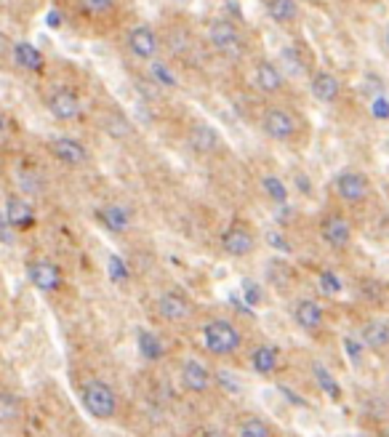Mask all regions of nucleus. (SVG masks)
<instances>
[{
	"label": "nucleus",
	"mask_w": 389,
	"mask_h": 437,
	"mask_svg": "<svg viewBox=\"0 0 389 437\" xmlns=\"http://www.w3.org/2000/svg\"><path fill=\"white\" fill-rule=\"evenodd\" d=\"M179 381H182V387L187 392H192V395H206L211 384H214V376H211V371H208L206 365L200 363V360H184L182 368H179Z\"/></svg>",
	"instance_id": "4468645a"
},
{
	"label": "nucleus",
	"mask_w": 389,
	"mask_h": 437,
	"mask_svg": "<svg viewBox=\"0 0 389 437\" xmlns=\"http://www.w3.org/2000/svg\"><path fill=\"white\" fill-rule=\"evenodd\" d=\"M206 37L211 43V49L216 51L219 56L230 61H240L248 54V37L240 30V25H235L232 19H211L206 25Z\"/></svg>",
	"instance_id": "f257e3e1"
},
{
	"label": "nucleus",
	"mask_w": 389,
	"mask_h": 437,
	"mask_svg": "<svg viewBox=\"0 0 389 437\" xmlns=\"http://www.w3.org/2000/svg\"><path fill=\"white\" fill-rule=\"evenodd\" d=\"M11 54H13L16 67H22L25 73H32V75L46 73V56H43V51L37 49V46H32V43H16Z\"/></svg>",
	"instance_id": "6ab92c4d"
},
{
	"label": "nucleus",
	"mask_w": 389,
	"mask_h": 437,
	"mask_svg": "<svg viewBox=\"0 0 389 437\" xmlns=\"http://www.w3.org/2000/svg\"><path fill=\"white\" fill-rule=\"evenodd\" d=\"M278 64L283 67V73L288 75V78H307V64H304V59L299 56V51L296 49H283Z\"/></svg>",
	"instance_id": "c756f323"
},
{
	"label": "nucleus",
	"mask_w": 389,
	"mask_h": 437,
	"mask_svg": "<svg viewBox=\"0 0 389 437\" xmlns=\"http://www.w3.org/2000/svg\"><path fill=\"white\" fill-rule=\"evenodd\" d=\"M293 320L307 333H317L326 323V309L315 299H299L293 304Z\"/></svg>",
	"instance_id": "f3484780"
},
{
	"label": "nucleus",
	"mask_w": 389,
	"mask_h": 437,
	"mask_svg": "<svg viewBox=\"0 0 389 437\" xmlns=\"http://www.w3.org/2000/svg\"><path fill=\"white\" fill-rule=\"evenodd\" d=\"M261 190H264V195H267L272 203H278V206H285V203H288V187H285V182H283L280 176H275V173H264V176H261Z\"/></svg>",
	"instance_id": "c85d7f7f"
},
{
	"label": "nucleus",
	"mask_w": 389,
	"mask_h": 437,
	"mask_svg": "<svg viewBox=\"0 0 389 437\" xmlns=\"http://www.w3.org/2000/svg\"><path fill=\"white\" fill-rule=\"evenodd\" d=\"M49 155L54 160H59L70 168H80L91 160V152L83 142H78L73 136H54L49 139Z\"/></svg>",
	"instance_id": "9b49d317"
},
{
	"label": "nucleus",
	"mask_w": 389,
	"mask_h": 437,
	"mask_svg": "<svg viewBox=\"0 0 389 437\" xmlns=\"http://www.w3.org/2000/svg\"><path fill=\"white\" fill-rule=\"evenodd\" d=\"M309 94L320 104H333L341 97V80L328 70H315L309 75Z\"/></svg>",
	"instance_id": "dca6fc26"
},
{
	"label": "nucleus",
	"mask_w": 389,
	"mask_h": 437,
	"mask_svg": "<svg viewBox=\"0 0 389 437\" xmlns=\"http://www.w3.org/2000/svg\"><path fill=\"white\" fill-rule=\"evenodd\" d=\"M203 344L214 357H232L243 350V333L237 323L227 317H214L203 326Z\"/></svg>",
	"instance_id": "f03ea898"
},
{
	"label": "nucleus",
	"mask_w": 389,
	"mask_h": 437,
	"mask_svg": "<svg viewBox=\"0 0 389 437\" xmlns=\"http://www.w3.org/2000/svg\"><path fill=\"white\" fill-rule=\"evenodd\" d=\"M99 221H101L110 232L121 235V232H125L131 227V214L123 206H118V203H110V206H104L99 211Z\"/></svg>",
	"instance_id": "5701e85b"
},
{
	"label": "nucleus",
	"mask_w": 389,
	"mask_h": 437,
	"mask_svg": "<svg viewBox=\"0 0 389 437\" xmlns=\"http://www.w3.org/2000/svg\"><path fill=\"white\" fill-rule=\"evenodd\" d=\"M344 347H347V355L357 363V360H360V352H363V339L357 341V339H352V336H347V339H344Z\"/></svg>",
	"instance_id": "4c0bfd02"
},
{
	"label": "nucleus",
	"mask_w": 389,
	"mask_h": 437,
	"mask_svg": "<svg viewBox=\"0 0 389 437\" xmlns=\"http://www.w3.org/2000/svg\"><path fill=\"white\" fill-rule=\"evenodd\" d=\"M261 131L272 142L291 144V142H296V136H299V118L288 107H267L261 112Z\"/></svg>",
	"instance_id": "20e7f679"
},
{
	"label": "nucleus",
	"mask_w": 389,
	"mask_h": 437,
	"mask_svg": "<svg viewBox=\"0 0 389 437\" xmlns=\"http://www.w3.org/2000/svg\"><path fill=\"white\" fill-rule=\"evenodd\" d=\"M302 3H309V0H302Z\"/></svg>",
	"instance_id": "a19ab883"
},
{
	"label": "nucleus",
	"mask_w": 389,
	"mask_h": 437,
	"mask_svg": "<svg viewBox=\"0 0 389 437\" xmlns=\"http://www.w3.org/2000/svg\"><path fill=\"white\" fill-rule=\"evenodd\" d=\"M190 147H192L197 155H216L221 147H224V139H221L219 128H214V125H208V123H194L192 128H190Z\"/></svg>",
	"instance_id": "2eb2a0df"
},
{
	"label": "nucleus",
	"mask_w": 389,
	"mask_h": 437,
	"mask_svg": "<svg viewBox=\"0 0 389 437\" xmlns=\"http://www.w3.org/2000/svg\"><path fill=\"white\" fill-rule=\"evenodd\" d=\"M125 49L131 51V56H136V59L152 61L158 59L160 49H163V40H160L158 30L152 25H136L128 30Z\"/></svg>",
	"instance_id": "6e6552de"
},
{
	"label": "nucleus",
	"mask_w": 389,
	"mask_h": 437,
	"mask_svg": "<svg viewBox=\"0 0 389 437\" xmlns=\"http://www.w3.org/2000/svg\"><path fill=\"white\" fill-rule=\"evenodd\" d=\"M49 25L51 27H59V13H56V11L49 13Z\"/></svg>",
	"instance_id": "58836bf2"
},
{
	"label": "nucleus",
	"mask_w": 389,
	"mask_h": 437,
	"mask_svg": "<svg viewBox=\"0 0 389 437\" xmlns=\"http://www.w3.org/2000/svg\"><path fill=\"white\" fill-rule=\"evenodd\" d=\"M136 344H139V352H142V357L149 360V363H158V360L166 357V347H163V341H160V336L155 333V331H147V328H142V331L136 333Z\"/></svg>",
	"instance_id": "b1692460"
},
{
	"label": "nucleus",
	"mask_w": 389,
	"mask_h": 437,
	"mask_svg": "<svg viewBox=\"0 0 389 437\" xmlns=\"http://www.w3.org/2000/svg\"><path fill=\"white\" fill-rule=\"evenodd\" d=\"M267 243L269 248H275V251H283V254H291V245H288V240L280 235V232L275 230H269L267 232Z\"/></svg>",
	"instance_id": "c9c22d12"
},
{
	"label": "nucleus",
	"mask_w": 389,
	"mask_h": 437,
	"mask_svg": "<svg viewBox=\"0 0 389 437\" xmlns=\"http://www.w3.org/2000/svg\"><path fill=\"white\" fill-rule=\"evenodd\" d=\"M320 288H323V293H331V296H336V293L344 291V283H341V278L336 275V272H331V269H323V272H320Z\"/></svg>",
	"instance_id": "473e14b6"
},
{
	"label": "nucleus",
	"mask_w": 389,
	"mask_h": 437,
	"mask_svg": "<svg viewBox=\"0 0 389 437\" xmlns=\"http://www.w3.org/2000/svg\"><path fill=\"white\" fill-rule=\"evenodd\" d=\"M27 280H30L40 293H54L64 285L61 267L54 259H46V256H37V259H30V261H27Z\"/></svg>",
	"instance_id": "0eeeda50"
},
{
	"label": "nucleus",
	"mask_w": 389,
	"mask_h": 437,
	"mask_svg": "<svg viewBox=\"0 0 389 437\" xmlns=\"http://www.w3.org/2000/svg\"><path fill=\"white\" fill-rule=\"evenodd\" d=\"M3 216L8 218L13 227L22 232L35 224V208H32V203L25 200L22 195H8V197H6V211H3Z\"/></svg>",
	"instance_id": "a211bd4d"
},
{
	"label": "nucleus",
	"mask_w": 389,
	"mask_h": 437,
	"mask_svg": "<svg viewBox=\"0 0 389 437\" xmlns=\"http://www.w3.org/2000/svg\"><path fill=\"white\" fill-rule=\"evenodd\" d=\"M371 115H373L376 121H389V99H384L378 94V97L371 101Z\"/></svg>",
	"instance_id": "72a5a7b5"
},
{
	"label": "nucleus",
	"mask_w": 389,
	"mask_h": 437,
	"mask_svg": "<svg viewBox=\"0 0 389 437\" xmlns=\"http://www.w3.org/2000/svg\"><path fill=\"white\" fill-rule=\"evenodd\" d=\"M78 11L83 13L85 19H107L121 8V0H75Z\"/></svg>",
	"instance_id": "393cba45"
},
{
	"label": "nucleus",
	"mask_w": 389,
	"mask_h": 437,
	"mask_svg": "<svg viewBox=\"0 0 389 437\" xmlns=\"http://www.w3.org/2000/svg\"><path fill=\"white\" fill-rule=\"evenodd\" d=\"M285 78H288V75L283 73V67H280L278 61L259 59L254 64V83H256V88H259L261 94H267V97L280 94V91L285 88Z\"/></svg>",
	"instance_id": "ddd939ff"
},
{
	"label": "nucleus",
	"mask_w": 389,
	"mask_h": 437,
	"mask_svg": "<svg viewBox=\"0 0 389 437\" xmlns=\"http://www.w3.org/2000/svg\"><path fill=\"white\" fill-rule=\"evenodd\" d=\"M147 78H149V80H152L155 85H160V88H176V85H179V78H176V73L171 70L166 61H160V59L149 61Z\"/></svg>",
	"instance_id": "bb28decb"
},
{
	"label": "nucleus",
	"mask_w": 389,
	"mask_h": 437,
	"mask_svg": "<svg viewBox=\"0 0 389 437\" xmlns=\"http://www.w3.org/2000/svg\"><path fill=\"white\" fill-rule=\"evenodd\" d=\"M243 291H245V299H248V307H256V304L261 302V288L256 285L254 280H245Z\"/></svg>",
	"instance_id": "e433bc0d"
},
{
	"label": "nucleus",
	"mask_w": 389,
	"mask_h": 437,
	"mask_svg": "<svg viewBox=\"0 0 389 437\" xmlns=\"http://www.w3.org/2000/svg\"><path fill=\"white\" fill-rule=\"evenodd\" d=\"M214 384L221 389V392H227V395H240V378L232 374L230 368H216V374H214Z\"/></svg>",
	"instance_id": "2f4dec72"
},
{
	"label": "nucleus",
	"mask_w": 389,
	"mask_h": 437,
	"mask_svg": "<svg viewBox=\"0 0 389 437\" xmlns=\"http://www.w3.org/2000/svg\"><path fill=\"white\" fill-rule=\"evenodd\" d=\"M110 275H112V280H115V283H123V280L128 278V267L123 264L121 256H115V254L110 256Z\"/></svg>",
	"instance_id": "f704fd0d"
},
{
	"label": "nucleus",
	"mask_w": 389,
	"mask_h": 437,
	"mask_svg": "<svg viewBox=\"0 0 389 437\" xmlns=\"http://www.w3.org/2000/svg\"><path fill=\"white\" fill-rule=\"evenodd\" d=\"M46 109L56 121H78L83 115V99L73 85H56L46 94Z\"/></svg>",
	"instance_id": "39448f33"
},
{
	"label": "nucleus",
	"mask_w": 389,
	"mask_h": 437,
	"mask_svg": "<svg viewBox=\"0 0 389 437\" xmlns=\"http://www.w3.org/2000/svg\"><path fill=\"white\" fill-rule=\"evenodd\" d=\"M320 238L326 240L328 248L333 251H347L350 245H352V238H354V230H352V221L339 214V211H333L328 216L323 218V224H320Z\"/></svg>",
	"instance_id": "1a4fd4ad"
},
{
	"label": "nucleus",
	"mask_w": 389,
	"mask_h": 437,
	"mask_svg": "<svg viewBox=\"0 0 389 437\" xmlns=\"http://www.w3.org/2000/svg\"><path fill=\"white\" fill-rule=\"evenodd\" d=\"M237 435L240 437H272L275 435V429H272V424L264 421V419L248 416V419H243V421L237 424Z\"/></svg>",
	"instance_id": "7c9ffc66"
},
{
	"label": "nucleus",
	"mask_w": 389,
	"mask_h": 437,
	"mask_svg": "<svg viewBox=\"0 0 389 437\" xmlns=\"http://www.w3.org/2000/svg\"><path fill=\"white\" fill-rule=\"evenodd\" d=\"M219 243L227 256H232V259H243V256L254 254L256 238L248 224H243V221H232L230 227L221 232Z\"/></svg>",
	"instance_id": "9d476101"
},
{
	"label": "nucleus",
	"mask_w": 389,
	"mask_h": 437,
	"mask_svg": "<svg viewBox=\"0 0 389 437\" xmlns=\"http://www.w3.org/2000/svg\"><path fill=\"white\" fill-rule=\"evenodd\" d=\"M158 315L166 320V323H173V326H179V323H187L190 317H192V302L184 296L182 291H166L158 296Z\"/></svg>",
	"instance_id": "f8f14e48"
},
{
	"label": "nucleus",
	"mask_w": 389,
	"mask_h": 437,
	"mask_svg": "<svg viewBox=\"0 0 389 437\" xmlns=\"http://www.w3.org/2000/svg\"><path fill=\"white\" fill-rule=\"evenodd\" d=\"M384 46H387V51H389V27H387V32H384Z\"/></svg>",
	"instance_id": "ea45409f"
},
{
	"label": "nucleus",
	"mask_w": 389,
	"mask_h": 437,
	"mask_svg": "<svg viewBox=\"0 0 389 437\" xmlns=\"http://www.w3.org/2000/svg\"><path fill=\"white\" fill-rule=\"evenodd\" d=\"M360 339L368 350L384 352V350H389V323L387 320H368L360 328Z\"/></svg>",
	"instance_id": "aec40b11"
},
{
	"label": "nucleus",
	"mask_w": 389,
	"mask_h": 437,
	"mask_svg": "<svg viewBox=\"0 0 389 437\" xmlns=\"http://www.w3.org/2000/svg\"><path fill=\"white\" fill-rule=\"evenodd\" d=\"M280 352L278 347L272 344H256L254 352H251V368H254L259 376H272L278 371Z\"/></svg>",
	"instance_id": "412c9836"
},
{
	"label": "nucleus",
	"mask_w": 389,
	"mask_h": 437,
	"mask_svg": "<svg viewBox=\"0 0 389 437\" xmlns=\"http://www.w3.org/2000/svg\"><path fill=\"white\" fill-rule=\"evenodd\" d=\"M302 0H267V13L275 25H293L299 22L302 8H299Z\"/></svg>",
	"instance_id": "4be33fe9"
},
{
	"label": "nucleus",
	"mask_w": 389,
	"mask_h": 437,
	"mask_svg": "<svg viewBox=\"0 0 389 437\" xmlns=\"http://www.w3.org/2000/svg\"><path fill=\"white\" fill-rule=\"evenodd\" d=\"M312 376H315L320 392H326L333 402H339L341 398H344V389H341V384L336 381V376H333V374H331L323 363H312Z\"/></svg>",
	"instance_id": "a878e982"
},
{
	"label": "nucleus",
	"mask_w": 389,
	"mask_h": 437,
	"mask_svg": "<svg viewBox=\"0 0 389 437\" xmlns=\"http://www.w3.org/2000/svg\"><path fill=\"white\" fill-rule=\"evenodd\" d=\"M19 419H22V400L13 392H3L0 395V424L11 426Z\"/></svg>",
	"instance_id": "cd10ccee"
},
{
	"label": "nucleus",
	"mask_w": 389,
	"mask_h": 437,
	"mask_svg": "<svg viewBox=\"0 0 389 437\" xmlns=\"http://www.w3.org/2000/svg\"><path fill=\"white\" fill-rule=\"evenodd\" d=\"M333 192L347 206H360L371 195V179L365 176L363 171H341L333 179Z\"/></svg>",
	"instance_id": "423d86ee"
},
{
	"label": "nucleus",
	"mask_w": 389,
	"mask_h": 437,
	"mask_svg": "<svg viewBox=\"0 0 389 437\" xmlns=\"http://www.w3.org/2000/svg\"><path fill=\"white\" fill-rule=\"evenodd\" d=\"M80 402L83 408L99 421H110L118 416L121 400H118V392L112 389V384L101 381V378H88L83 387H80Z\"/></svg>",
	"instance_id": "7ed1b4c3"
}]
</instances>
